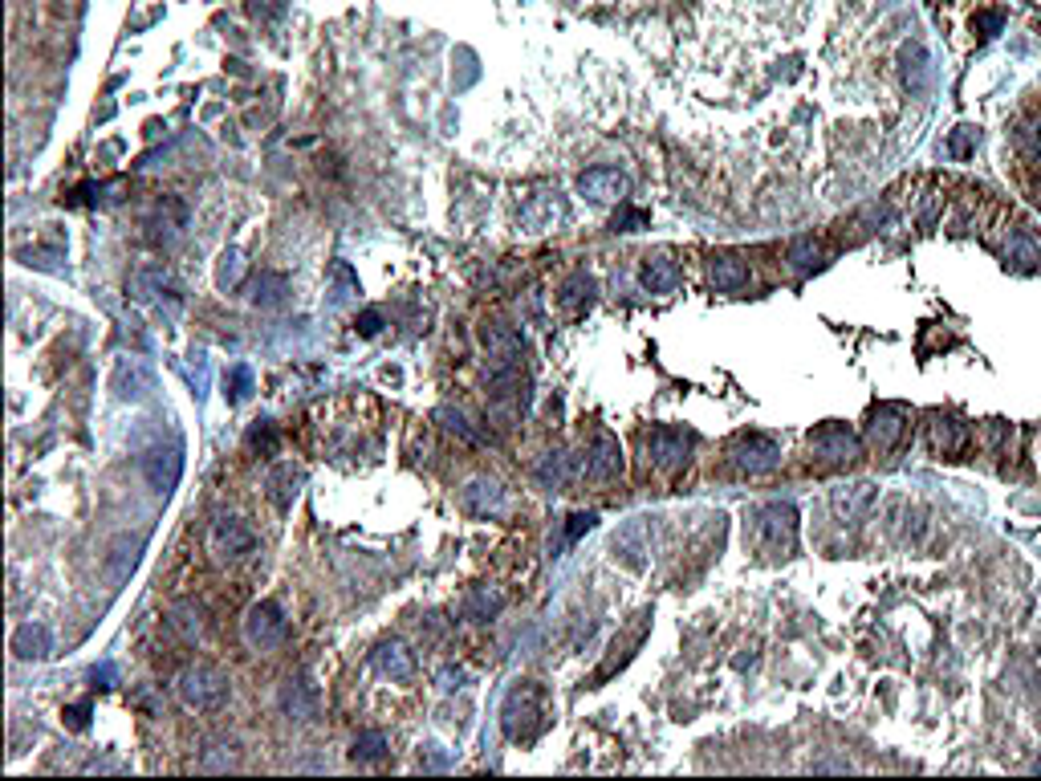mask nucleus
Wrapping results in <instances>:
<instances>
[{
    "label": "nucleus",
    "instance_id": "obj_1",
    "mask_svg": "<svg viewBox=\"0 0 1041 781\" xmlns=\"http://www.w3.org/2000/svg\"><path fill=\"white\" fill-rule=\"evenodd\" d=\"M753 546L769 558H789L798 546V509L789 501H769L753 513Z\"/></svg>",
    "mask_w": 1041,
    "mask_h": 781
},
{
    "label": "nucleus",
    "instance_id": "obj_2",
    "mask_svg": "<svg viewBox=\"0 0 1041 781\" xmlns=\"http://www.w3.org/2000/svg\"><path fill=\"white\" fill-rule=\"evenodd\" d=\"M541 716H545V692L533 684V680H517L505 696V708H501V729L509 741H529L537 729H541Z\"/></svg>",
    "mask_w": 1041,
    "mask_h": 781
},
{
    "label": "nucleus",
    "instance_id": "obj_3",
    "mask_svg": "<svg viewBox=\"0 0 1041 781\" xmlns=\"http://www.w3.org/2000/svg\"><path fill=\"white\" fill-rule=\"evenodd\" d=\"M175 692H179L183 704L196 708V712H216L228 700V676L220 668H212V664H192V668L179 672Z\"/></svg>",
    "mask_w": 1041,
    "mask_h": 781
},
{
    "label": "nucleus",
    "instance_id": "obj_4",
    "mask_svg": "<svg viewBox=\"0 0 1041 781\" xmlns=\"http://www.w3.org/2000/svg\"><path fill=\"white\" fill-rule=\"evenodd\" d=\"M724 460H728L732 472H741V476H765V472H773L781 464V448L769 436L745 432V436H737L724 448Z\"/></svg>",
    "mask_w": 1041,
    "mask_h": 781
},
{
    "label": "nucleus",
    "instance_id": "obj_5",
    "mask_svg": "<svg viewBox=\"0 0 1041 781\" xmlns=\"http://www.w3.org/2000/svg\"><path fill=\"white\" fill-rule=\"evenodd\" d=\"M859 456H863L859 436L846 432L842 424H826V428H818V432L810 436V460H814L818 468H846V464H854Z\"/></svg>",
    "mask_w": 1041,
    "mask_h": 781
},
{
    "label": "nucleus",
    "instance_id": "obj_6",
    "mask_svg": "<svg viewBox=\"0 0 1041 781\" xmlns=\"http://www.w3.org/2000/svg\"><path fill=\"white\" fill-rule=\"evenodd\" d=\"M110 391L122 403L147 399L155 391V367L147 363V358H139V354H122L114 363V371H110Z\"/></svg>",
    "mask_w": 1041,
    "mask_h": 781
},
{
    "label": "nucleus",
    "instance_id": "obj_7",
    "mask_svg": "<svg viewBox=\"0 0 1041 781\" xmlns=\"http://www.w3.org/2000/svg\"><path fill=\"white\" fill-rule=\"evenodd\" d=\"M253 546H257L253 529L236 517H216L212 529H208V554L216 562H240V558L253 554Z\"/></svg>",
    "mask_w": 1041,
    "mask_h": 781
},
{
    "label": "nucleus",
    "instance_id": "obj_8",
    "mask_svg": "<svg viewBox=\"0 0 1041 781\" xmlns=\"http://www.w3.org/2000/svg\"><path fill=\"white\" fill-rule=\"evenodd\" d=\"M244 643L257 651H273L285 643V615L277 603H257L244 615Z\"/></svg>",
    "mask_w": 1041,
    "mask_h": 781
},
{
    "label": "nucleus",
    "instance_id": "obj_9",
    "mask_svg": "<svg viewBox=\"0 0 1041 781\" xmlns=\"http://www.w3.org/2000/svg\"><path fill=\"white\" fill-rule=\"evenodd\" d=\"M578 192L594 204H627L631 179L619 167H590V171L578 175Z\"/></svg>",
    "mask_w": 1041,
    "mask_h": 781
},
{
    "label": "nucleus",
    "instance_id": "obj_10",
    "mask_svg": "<svg viewBox=\"0 0 1041 781\" xmlns=\"http://www.w3.org/2000/svg\"><path fill=\"white\" fill-rule=\"evenodd\" d=\"M651 546H655V521H651V517H635V521H627V525L615 533V542H610L615 558H623V562L635 566V570L647 566Z\"/></svg>",
    "mask_w": 1041,
    "mask_h": 781
},
{
    "label": "nucleus",
    "instance_id": "obj_11",
    "mask_svg": "<svg viewBox=\"0 0 1041 781\" xmlns=\"http://www.w3.org/2000/svg\"><path fill=\"white\" fill-rule=\"evenodd\" d=\"M643 444H647V460L659 472H680L688 464V452H692V436H684L676 428H655Z\"/></svg>",
    "mask_w": 1041,
    "mask_h": 781
},
{
    "label": "nucleus",
    "instance_id": "obj_12",
    "mask_svg": "<svg viewBox=\"0 0 1041 781\" xmlns=\"http://www.w3.org/2000/svg\"><path fill=\"white\" fill-rule=\"evenodd\" d=\"M586 476L594 480V485H606V480H619V476H623V448H619L615 436L598 432V436L590 440V448H586Z\"/></svg>",
    "mask_w": 1041,
    "mask_h": 781
},
{
    "label": "nucleus",
    "instance_id": "obj_13",
    "mask_svg": "<svg viewBox=\"0 0 1041 781\" xmlns=\"http://www.w3.org/2000/svg\"><path fill=\"white\" fill-rule=\"evenodd\" d=\"M968 440H972V432H968V424H964V419H956V415H944V411H936V415L928 419V444H932V452H936V456H948V460H956V456L968 448Z\"/></svg>",
    "mask_w": 1041,
    "mask_h": 781
},
{
    "label": "nucleus",
    "instance_id": "obj_14",
    "mask_svg": "<svg viewBox=\"0 0 1041 781\" xmlns=\"http://www.w3.org/2000/svg\"><path fill=\"white\" fill-rule=\"evenodd\" d=\"M143 476H147V485L159 497H167L179 485V476H183V452L179 448H151L143 456Z\"/></svg>",
    "mask_w": 1041,
    "mask_h": 781
},
{
    "label": "nucleus",
    "instance_id": "obj_15",
    "mask_svg": "<svg viewBox=\"0 0 1041 781\" xmlns=\"http://www.w3.org/2000/svg\"><path fill=\"white\" fill-rule=\"evenodd\" d=\"M480 342L488 350L497 367H521V354H525V342L513 326H501V322H484L480 326Z\"/></svg>",
    "mask_w": 1041,
    "mask_h": 781
},
{
    "label": "nucleus",
    "instance_id": "obj_16",
    "mask_svg": "<svg viewBox=\"0 0 1041 781\" xmlns=\"http://www.w3.org/2000/svg\"><path fill=\"white\" fill-rule=\"evenodd\" d=\"M907 432V411L903 407H891V403H879L871 415H867V440L879 448V452H891Z\"/></svg>",
    "mask_w": 1041,
    "mask_h": 781
},
{
    "label": "nucleus",
    "instance_id": "obj_17",
    "mask_svg": "<svg viewBox=\"0 0 1041 781\" xmlns=\"http://www.w3.org/2000/svg\"><path fill=\"white\" fill-rule=\"evenodd\" d=\"M460 505L472 517H501L505 513V489L497 485V480L476 476V480H468V485L460 489Z\"/></svg>",
    "mask_w": 1041,
    "mask_h": 781
},
{
    "label": "nucleus",
    "instance_id": "obj_18",
    "mask_svg": "<svg viewBox=\"0 0 1041 781\" xmlns=\"http://www.w3.org/2000/svg\"><path fill=\"white\" fill-rule=\"evenodd\" d=\"M830 509H834V517L842 521V525H859L871 509H875V485H842V489H834L830 493Z\"/></svg>",
    "mask_w": 1041,
    "mask_h": 781
},
{
    "label": "nucleus",
    "instance_id": "obj_19",
    "mask_svg": "<svg viewBox=\"0 0 1041 781\" xmlns=\"http://www.w3.org/2000/svg\"><path fill=\"white\" fill-rule=\"evenodd\" d=\"M578 476H586V456H570V452H549L537 468V480L545 489H566Z\"/></svg>",
    "mask_w": 1041,
    "mask_h": 781
},
{
    "label": "nucleus",
    "instance_id": "obj_20",
    "mask_svg": "<svg viewBox=\"0 0 1041 781\" xmlns=\"http://www.w3.org/2000/svg\"><path fill=\"white\" fill-rule=\"evenodd\" d=\"M562 220H566V204H562L558 192H537V196L521 208V224H525L529 232H545V228H554V224H562Z\"/></svg>",
    "mask_w": 1041,
    "mask_h": 781
},
{
    "label": "nucleus",
    "instance_id": "obj_21",
    "mask_svg": "<svg viewBox=\"0 0 1041 781\" xmlns=\"http://www.w3.org/2000/svg\"><path fill=\"white\" fill-rule=\"evenodd\" d=\"M993 245L1001 249L1005 265H1013L1017 273H1029V269H1037V261H1041L1033 236H1029L1025 228H1005V240H993Z\"/></svg>",
    "mask_w": 1041,
    "mask_h": 781
},
{
    "label": "nucleus",
    "instance_id": "obj_22",
    "mask_svg": "<svg viewBox=\"0 0 1041 781\" xmlns=\"http://www.w3.org/2000/svg\"><path fill=\"white\" fill-rule=\"evenodd\" d=\"M281 712H285L289 720H297V725L314 720V712H318V692H314V684H310V680H285V684H281Z\"/></svg>",
    "mask_w": 1041,
    "mask_h": 781
},
{
    "label": "nucleus",
    "instance_id": "obj_23",
    "mask_svg": "<svg viewBox=\"0 0 1041 781\" xmlns=\"http://www.w3.org/2000/svg\"><path fill=\"white\" fill-rule=\"evenodd\" d=\"M375 664H379V672H383L391 684L415 680V655H411L407 643H399V639H391V643H383V647L375 651Z\"/></svg>",
    "mask_w": 1041,
    "mask_h": 781
},
{
    "label": "nucleus",
    "instance_id": "obj_24",
    "mask_svg": "<svg viewBox=\"0 0 1041 781\" xmlns=\"http://www.w3.org/2000/svg\"><path fill=\"white\" fill-rule=\"evenodd\" d=\"M647 623H651V615H647V611H643V615H635V627H631L623 639H615V643H610V655H606V664L598 668V676H594V680L615 676V672L627 664V659L635 655V647L643 643V635H647Z\"/></svg>",
    "mask_w": 1041,
    "mask_h": 781
},
{
    "label": "nucleus",
    "instance_id": "obj_25",
    "mask_svg": "<svg viewBox=\"0 0 1041 781\" xmlns=\"http://www.w3.org/2000/svg\"><path fill=\"white\" fill-rule=\"evenodd\" d=\"M708 281H712L716 293H737V289L749 285V265H745L741 257H728V253H724V257H712Z\"/></svg>",
    "mask_w": 1041,
    "mask_h": 781
},
{
    "label": "nucleus",
    "instance_id": "obj_26",
    "mask_svg": "<svg viewBox=\"0 0 1041 781\" xmlns=\"http://www.w3.org/2000/svg\"><path fill=\"white\" fill-rule=\"evenodd\" d=\"M301 468H293L289 460L285 464H273L269 468V476H265V489H269V501L277 505V509H289L293 505V497H297V489H301Z\"/></svg>",
    "mask_w": 1041,
    "mask_h": 781
},
{
    "label": "nucleus",
    "instance_id": "obj_27",
    "mask_svg": "<svg viewBox=\"0 0 1041 781\" xmlns=\"http://www.w3.org/2000/svg\"><path fill=\"white\" fill-rule=\"evenodd\" d=\"M643 285L651 293H676L680 289V265L671 261L667 253H655L643 261Z\"/></svg>",
    "mask_w": 1041,
    "mask_h": 781
},
{
    "label": "nucleus",
    "instance_id": "obj_28",
    "mask_svg": "<svg viewBox=\"0 0 1041 781\" xmlns=\"http://www.w3.org/2000/svg\"><path fill=\"white\" fill-rule=\"evenodd\" d=\"M53 651V635H49V627H41V623H25V627H17V635H13V655L17 659H45Z\"/></svg>",
    "mask_w": 1041,
    "mask_h": 781
},
{
    "label": "nucleus",
    "instance_id": "obj_29",
    "mask_svg": "<svg viewBox=\"0 0 1041 781\" xmlns=\"http://www.w3.org/2000/svg\"><path fill=\"white\" fill-rule=\"evenodd\" d=\"M167 289H171L167 269H135L131 273V297H135V302H163Z\"/></svg>",
    "mask_w": 1041,
    "mask_h": 781
},
{
    "label": "nucleus",
    "instance_id": "obj_30",
    "mask_svg": "<svg viewBox=\"0 0 1041 781\" xmlns=\"http://www.w3.org/2000/svg\"><path fill=\"white\" fill-rule=\"evenodd\" d=\"M167 627H171L183 643H196V639L204 635V611H200L196 603H175V607L167 611Z\"/></svg>",
    "mask_w": 1041,
    "mask_h": 781
},
{
    "label": "nucleus",
    "instance_id": "obj_31",
    "mask_svg": "<svg viewBox=\"0 0 1041 781\" xmlns=\"http://www.w3.org/2000/svg\"><path fill=\"white\" fill-rule=\"evenodd\" d=\"M501 607H505V590H497V586H476V590L468 594V603H464V615H468V619H493Z\"/></svg>",
    "mask_w": 1041,
    "mask_h": 781
},
{
    "label": "nucleus",
    "instance_id": "obj_32",
    "mask_svg": "<svg viewBox=\"0 0 1041 781\" xmlns=\"http://www.w3.org/2000/svg\"><path fill=\"white\" fill-rule=\"evenodd\" d=\"M590 297H594V281H590L586 273H574V277L562 285V293H558V306H562L566 314H582V310L590 306Z\"/></svg>",
    "mask_w": 1041,
    "mask_h": 781
},
{
    "label": "nucleus",
    "instance_id": "obj_33",
    "mask_svg": "<svg viewBox=\"0 0 1041 781\" xmlns=\"http://www.w3.org/2000/svg\"><path fill=\"white\" fill-rule=\"evenodd\" d=\"M789 265L798 269V273L818 269V265H822V240H818V236H798V240L789 245Z\"/></svg>",
    "mask_w": 1041,
    "mask_h": 781
},
{
    "label": "nucleus",
    "instance_id": "obj_34",
    "mask_svg": "<svg viewBox=\"0 0 1041 781\" xmlns=\"http://www.w3.org/2000/svg\"><path fill=\"white\" fill-rule=\"evenodd\" d=\"M200 769H208V773H228V769H236V745H232V741L208 745L204 757H200Z\"/></svg>",
    "mask_w": 1041,
    "mask_h": 781
},
{
    "label": "nucleus",
    "instance_id": "obj_35",
    "mask_svg": "<svg viewBox=\"0 0 1041 781\" xmlns=\"http://www.w3.org/2000/svg\"><path fill=\"white\" fill-rule=\"evenodd\" d=\"M350 753H354V761H379V757L387 753V737H383L379 729H371V733H358Z\"/></svg>",
    "mask_w": 1041,
    "mask_h": 781
},
{
    "label": "nucleus",
    "instance_id": "obj_36",
    "mask_svg": "<svg viewBox=\"0 0 1041 781\" xmlns=\"http://www.w3.org/2000/svg\"><path fill=\"white\" fill-rule=\"evenodd\" d=\"M253 302H257V306H281V302H285V277H277V273H261Z\"/></svg>",
    "mask_w": 1041,
    "mask_h": 781
},
{
    "label": "nucleus",
    "instance_id": "obj_37",
    "mask_svg": "<svg viewBox=\"0 0 1041 781\" xmlns=\"http://www.w3.org/2000/svg\"><path fill=\"white\" fill-rule=\"evenodd\" d=\"M240 273H244V257H240L236 249H228V253L220 257V269H216V281H220V289H232V285L240 281Z\"/></svg>",
    "mask_w": 1041,
    "mask_h": 781
},
{
    "label": "nucleus",
    "instance_id": "obj_38",
    "mask_svg": "<svg viewBox=\"0 0 1041 781\" xmlns=\"http://www.w3.org/2000/svg\"><path fill=\"white\" fill-rule=\"evenodd\" d=\"M436 419H440V424H444L452 436H460L464 444H476V432L468 428V419H464L460 411H452V407H440V411H436Z\"/></svg>",
    "mask_w": 1041,
    "mask_h": 781
},
{
    "label": "nucleus",
    "instance_id": "obj_39",
    "mask_svg": "<svg viewBox=\"0 0 1041 781\" xmlns=\"http://www.w3.org/2000/svg\"><path fill=\"white\" fill-rule=\"evenodd\" d=\"M976 139H981V135H976L972 127H956V131H952V143H948V151H952L956 159H968V155H972V147H976Z\"/></svg>",
    "mask_w": 1041,
    "mask_h": 781
},
{
    "label": "nucleus",
    "instance_id": "obj_40",
    "mask_svg": "<svg viewBox=\"0 0 1041 781\" xmlns=\"http://www.w3.org/2000/svg\"><path fill=\"white\" fill-rule=\"evenodd\" d=\"M249 391H253V375H249V367H236V371H232V395H228V399L240 403Z\"/></svg>",
    "mask_w": 1041,
    "mask_h": 781
},
{
    "label": "nucleus",
    "instance_id": "obj_41",
    "mask_svg": "<svg viewBox=\"0 0 1041 781\" xmlns=\"http://www.w3.org/2000/svg\"><path fill=\"white\" fill-rule=\"evenodd\" d=\"M594 521H598L594 513H574V517H570V529H566V542L574 546L582 533H590V529H594Z\"/></svg>",
    "mask_w": 1041,
    "mask_h": 781
},
{
    "label": "nucleus",
    "instance_id": "obj_42",
    "mask_svg": "<svg viewBox=\"0 0 1041 781\" xmlns=\"http://www.w3.org/2000/svg\"><path fill=\"white\" fill-rule=\"evenodd\" d=\"M249 448H261V452H273L277 448V432L269 428V424H261V428H253L249 432Z\"/></svg>",
    "mask_w": 1041,
    "mask_h": 781
},
{
    "label": "nucleus",
    "instance_id": "obj_43",
    "mask_svg": "<svg viewBox=\"0 0 1041 781\" xmlns=\"http://www.w3.org/2000/svg\"><path fill=\"white\" fill-rule=\"evenodd\" d=\"M358 330H362L366 338H375V334L383 330V318H379V310H366V314L358 318Z\"/></svg>",
    "mask_w": 1041,
    "mask_h": 781
},
{
    "label": "nucleus",
    "instance_id": "obj_44",
    "mask_svg": "<svg viewBox=\"0 0 1041 781\" xmlns=\"http://www.w3.org/2000/svg\"><path fill=\"white\" fill-rule=\"evenodd\" d=\"M635 224H647V212H631V208H623V212L615 216V228H623V232H631Z\"/></svg>",
    "mask_w": 1041,
    "mask_h": 781
},
{
    "label": "nucleus",
    "instance_id": "obj_45",
    "mask_svg": "<svg viewBox=\"0 0 1041 781\" xmlns=\"http://www.w3.org/2000/svg\"><path fill=\"white\" fill-rule=\"evenodd\" d=\"M86 716H90V708H86V704H74V708H66V725L82 733V729H86Z\"/></svg>",
    "mask_w": 1041,
    "mask_h": 781
},
{
    "label": "nucleus",
    "instance_id": "obj_46",
    "mask_svg": "<svg viewBox=\"0 0 1041 781\" xmlns=\"http://www.w3.org/2000/svg\"><path fill=\"white\" fill-rule=\"evenodd\" d=\"M460 684H464V672H460V668H444V672H440V688H444V692H452V688H460Z\"/></svg>",
    "mask_w": 1041,
    "mask_h": 781
},
{
    "label": "nucleus",
    "instance_id": "obj_47",
    "mask_svg": "<svg viewBox=\"0 0 1041 781\" xmlns=\"http://www.w3.org/2000/svg\"><path fill=\"white\" fill-rule=\"evenodd\" d=\"M976 25H981V29H985V33H981V37H993V33H997V29H1001V13H985V17H981V21H972V29H976Z\"/></svg>",
    "mask_w": 1041,
    "mask_h": 781
},
{
    "label": "nucleus",
    "instance_id": "obj_48",
    "mask_svg": "<svg viewBox=\"0 0 1041 781\" xmlns=\"http://www.w3.org/2000/svg\"><path fill=\"white\" fill-rule=\"evenodd\" d=\"M57 261V253H25V265H41V269H57L53 265Z\"/></svg>",
    "mask_w": 1041,
    "mask_h": 781
}]
</instances>
